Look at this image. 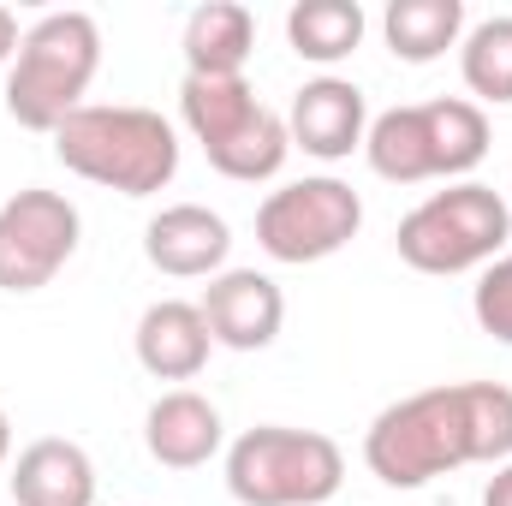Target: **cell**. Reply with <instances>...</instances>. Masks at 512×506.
<instances>
[{
    "instance_id": "obj_1",
    "label": "cell",
    "mask_w": 512,
    "mask_h": 506,
    "mask_svg": "<svg viewBox=\"0 0 512 506\" xmlns=\"http://www.w3.org/2000/svg\"><path fill=\"white\" fill-rule=\"evenodd\" d=\"M512 459V387L501 381H441L393 399L364 435V465L387 489H423L459 465Z\"/></svg>"
},
{
    "instance_id": "obj_2",
    "label": "cell",
    "mask_w": 512,
    "mask_h": 506,
    "mask_svg": "<svg viewBox=\"0 0 512 506\" xmlns=\"http://www.w3.org/2000/svg\"><path fill=\"white\" fill-rule=\"evenodd\" d=\"M54 155L66 161V173H78L90 185H108L120 197H155L179 173V131L155 108L84 102L54 131Z\"/></svg>"
},
{
    "instance_id": "obj_3",
    "label": "cell",
    "mask_w": 512,
    "mask_h": 506,
    "mask_svg": "<svg viewBox=\"0 0 512 506\" xmlns=\"http://www.w3.org/2000/svg\"><path fill=\"white\" fill-rule=\"evenodd\" d=\"M102 72V30L90 12H48L24 30L6 72V114L24 131H54L84 108V90Z\"/></svg>"
},
{
    "instance_id": "obj_4",
    "label": "cell",
    "mask_w": 512,
    "mask_h": 506,
    "mask_svg": "<svg viewBox=\"0 0 512 506\" xmlns=\"http://www.w3.org/2000/svg\"><path fill=\"white\" fill-rule=\"evenodd\" d=\"M370 167L387 185H423V179H465L489 155V114L465 96L435 102H399L370 120L364 137Z\"/></svg>"
},
{
    "instance_id": "obj_5",
    "label": "cell",
    "mask_w": 512,
    "mask_h": 506,
    "mask_svg": "<svg viewBox=\"0 0 512 506\" xmlns=\"http://www.w3.org/2000/svg\"><path fill=\"white\" fill-rule=\"evenodd\" d=\"M179 120L203 143L209 167L221 179H239V185L274 179L286 167V155H292L286 120L256 102V90L245 78H197V72H185V84H179Z\"/></svg>"
},
{
    "instance_id": "obj_6",
    "label": "cell",
    "mask_w": 512,
    "mask_h": 506,
    "mask_svg": "<svg viewBox=\"0 0 512 506\" xmlns=\"http://www.w3.org/2000/svg\"><path fill=\"white\" fill-rule=\"evenodd\" d=\"M346 483V453L322 429L262 423L227 447V489L239 506H322Z\"/></svg>"
},
{
    "instance_id": "obj_7",
    "label": "cell",
    "mask_w": 512,
    "mask_h": 506,
    "mask_svg": "<svg viewBox=\"0 0 512 506\" xmlns=\"http://www.w3.org/2000/svg\"><path fill=\"white\" fill-rule=\"evenodd\" d=\"M512 239V209L495 185L459 179L435 197H423L405 221H399V262L417 274H465V268H489Z\"/></svg>"
},
{
    "instance_id": "obj_8",
    "label": "cell",
    "mask_w": 512,
    "mask_h": 506,
    "mask_svg": "<svg viewBox=\"0 0 512 506\" xmlns=\"http://www.w3.org/2000/svg\"><path fill=\"white\" fill-rule=\"evenodd\" d=\"M364 227V197L334 179V173H316V179H292L280 191L262 197L256 209V245L274 256V262H328L334 251H346Z\"/></svg>"
},
{
    "instance_id": "obj_9",
    "label": "cell",
    "mask_w": 512,
    "mask_h": 506,
    "mask_svg": "<svg viewBox=\"0 0 512 506\" xmlns=\"http://www.w3.org/2000/svg\"><path fill=\"white\" fill-rule=\"evenodd\" d=\"M78 209L60 191H18L0 203V292H42L78 251Z\"/></svg>"
},
{
    "instance_id": "obj_10",
    "label": "cell",
    "mask_w": 512,
    "mask_h": 506,
    "mask_svg": "<svg viewBox=\"0 0 512 506\" xmlns=\"http://www.w3.org/2000/svg\"><path fill=\"white\" fill-rule=\"evenodd\" d=\"M197 310L209 322V340L227 346V352H262V346H274L280 322H286V298H280V286L262 268H221L203 286Z\"/></svg>"
},
{
    "instance_id": "obj_11",
    "label": "cell",
    "mask_w": 512,
    "mask_h": 506,
    "mask_svg": "<svg viewBox=\"0 0 512 506\" xmlns=\"http://www.w3.org/2000/svg\"><path fill=\"white\" fill-rule=\"evenodd\" d=\"M286 137H292V149H304L316 161H346L370 137V102H364V90L352 78H310L292 96Z\"/></svg>"
},
{
    "instance_id": "obj_12",
    "label": "cell",
    "mask_w": 512,
    "mask_h": 506,
    "mask_svg": "<svg viewBox=\"0 0 512 506\" xmlns=\"http://www.w3.org/2000/svg\"><path fill=\"white\" fill-rule=\"evenodd\" d=\"M227 251H233V227L209 203H167L143 227L149 268H161L173 280H215L227 268Z\"/></svg>"
},
{
    "instance_id": "obj_13",
    "label": "cell",
    "mask_w": 512,
    "mask_h": 506,
    "mask_svg": "<svg viewBox=\"0 0 512 506\" xmlns=\"http://www.w3.org/2000/svg\"><path fill=\"white\" fill-rule=\"evenodd\" d=\"M221 441H227V423H221L215 399H203L197 387L161 393V399L149 405V417H143V447H149V459L167 465V471H197V465H209V459L221 453Z\"/></svg>"
},
{
    "instance_id": "obj_14",
    "label": "cell",
    "mask_w": 512,
    "mask_h": 506,
    "mask_svg": "<svg viewBox=\"0 0 512 506\" xmlns=\"http://www.w3.org/2000/svg\"><path fill=\"white\" fill-rule=\"evenodd\" d=\"M131 340H137V364H143L155 381L203 376V364H209V352H215L203 310L185 304V298H161V304H149V310L137 316V334H131Z\"/></svg>"
},
{
    "instance_id": "obj_15",
    "label": "cell",
    "mask_w": 512,
    "mask_h": 506,
    "mask_svg": "<svg viewBox=\"0 0 512 506\" xmlns=\"http://www.w3.org/2000/svg\"><path fill=\"white\" fill-rule=\"evenodd\" d=\"M12 506H96V465L78 441L42 435L12 465Z\"/></svg>"
},
{
    "instance_id": "obj_16",
    "label": "cell",
    "mask_w": 512,
    "mask_h": 506,
    "mask_svg": "<svg viewBox=\"0 0 512 506\" xmlns=\"http://www.w3.org/2000/svg\"><path fill=\"white\" fill-rule=\"evenodd\" d=\"M256 48V18L239 0H209L185 18V72L197 78H245Z\"/></svg>"
},
{
    "instance_id": "obj_17",
    "label": "cell",
    "mask_w": 512,
    "mask_h": 506,
    "mask_svg": "<svg viewBox=\"0 0 512 506\" xmlns=\"http://www.w3.org/2000/svg\"><path fill=\"white\" fill-rule=\"evenodd\" d=\"M382 36L393 60L429 66L465 42V0H393L382 12Z\"/></svg>"
},
{
    "instance_id": "obj_18",
    "label": "cell",
    "mask_w": 512,
    "mask_h": 506,
    "mask_svg": "<svg viewBox=\"0 0 512 506\" xmlns=\"http://www.w3.org/2000/svg\"><path fill=\"white\" fill-rule=\"evenodd\" d=\"M364 30H370V18L358 0H298L286 12V42L310 66H334V60L358 54Z\"/></svg>"
},
{
    "instance_id": "obj_19",
    "label": "cell",
    "mask_w": 512,
    "mask_h": 506,
    "mask_svg": "<svg viewBox=\"0 0 512 506\" xmlns=\"http://www.w3.org/2000/svg\"><path fill=\"white\" fill-rule=\"evenodd\" d=\"M459 78H465V90L477 102H495V108L512 102V18L507 12H495V18H483V24L465 30V42H459Z\"/></svg>"
},
{
    "instance_id": "obj_20",
    "label": "cell",
    "mask_w": 512,
    "mask_h": 506,
    "mask_svg": "<svg viewBox=\"0 0 512 506\" xmlns=\"http://www.w3.org/2000/svg\"><path fill=\"white\" fill-rule=\"evenodd\" d=\"M471 316L489 340L512 346V251H501L471 286Z\"/></svg>"
},
{
    "instance_id": "obj_21",
    "label": "cell",
    "mask_w": 512,
    "mask_h": 506,
    "mask_svg": "<svg viewBox=\"0 0 512 506\" xmlns=\"http://www.w3.org/2000/svg\"><path fill=\"white\" fill-rule=\"evenodd\" d=\"M483 506H512V459L495 465V477H489V489H483Z\"/></svg>"
},
{
    "instance_id": "obj_22",
    "label": "cell",
    "mask_w": 512,
    "mask_h": 506,
    "mask_svg": "<svg viewBox=\"0 0 512 506\" xmlns=\"http://www.w3.org/2000/svg\"><path fill=\"white\" fill-rule=\"evenodd\" d=\"M18 42H24V30H18V18H12V12L0 6V66H6V60H18Z\"/></svg>"
},
{
    "instance_id": "obj_23",
    "label": "cell",
    "mask_w": 512,
    "mask_h": 506,
    "mask_svg": "<svg viewBox=\"0 0 512 506\" xmlns=\"http://www.w3.org/2000/svg\"><path fill=\"white\" fill-rule=\"evenodd\" d=\"M6 453H12V417L0 411V465H6Z\"/></svg>"
},
{
    "instance_id": "obj_24",
    "label": "cell",
    "mask_w": 512,
    "mask_h": 506,
    "mask_svg": "<svg viewBox=\"0 0 512 506\" xmlns=\"http://www.w3.org/2000/svg\"><path fill=\"white\" fill-rule=\"evenodd\" d=\"M507 209H512V191H507Z\"/></svg>"
}]
</instances>
